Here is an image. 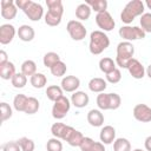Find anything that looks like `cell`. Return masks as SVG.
Here are the masks:
<instances>
[{
	"instance_id": "43",
	"label": "cell",
	"mask_w": 151,
	"mask_h": 151,
	"mask_svg": "<svg viewBox=\"0 0 151 151\" xmlns=\"http://www.w3.org/2000/svg\"><path fill=\"white\" fill-rule=\"evenodd\" d=\"M32 2H33L32 0H17V1H15V6H17L19 9H21L22 12H25V11L31 6Z\"/></svg>"
},
{
	"instance_id": "14",
	"label": "cell",
	"mask_w": 151,
	"mask_h": 151,
	"mask_svg": "<svg viewBox=\"0 0 151 151\" xmlns=\"http://www.w3.org/2000/svg\"><path fill=\"white\" fill-rule=\"evenodd\" d=\"M63 91L65 92H76L80 86V79L76 76H66L61 79L60 84Z\"/></svg>"
},
{
	"instance_id": "3",
	"label": "cell",
	"mask_w": 151,
	"mask_h": 151,
	"mask_svg": "<svg viewBox=\"0 0 151 151\" xmlns=\"http://www.w3.org/2000/svg\"><path fill=\"white\" fill-rule=\"evenodd\" d=\"M110 46V39L103 31H93L90 35L88 50L91 54L98 55Z\"/></svg>"
},
{
	"instance_id": "12",
	"label": "cell",
	"mask_w": 151,
	"mask_h": 151,
	"mask_svg": "<svg viewBox=\"0 0 151 151\" xmlns=\"http://www.w3.org/2000/svg\"><path fill=\"white\" fill-rule=\"evenodd\" d=\"M1 17L6 20H12L17 17L18 7L12 0H1Z\"/></svg>"
},
{
	"instance_id": "41",
	"label": "cell",
	"mask_w": 151,
	"mask_h": 151,
	"mask_svg": "<svg viewBox=\"0 0 151 151\" xmlns=\"http://www.w3.org/2000/svg\"><path fill=\"white\" fill-rule=\"evenodd\" d=\"M122 104V98L118 93H110V110L119 109Z\"/></svg>"
},
{
	"instance_id": "38",
	"label": "cell",
	"mask_w": 151,
	"mask_h": 151,
	"mask_svg": "<svg viewBox=\"0 0 151 151\" xmlns=\"http://www.w3.org/2000/svg\"><path fill=\"white\" fill-rule=\"evenodd\" d=\"M46 149L47 151H63V143L55 137L50 138L46 143Z\"/></svg>"
},
{
	"instance_id": "42",
	"label": "cell",
	"mask_w": 151,
	"mask_h": 151,
	"mask_svg": "<svg viewBox=\"0 0 151 151\" xmlns=\"http://www.w3.org/2000/svg\"><path fill=\"white\" fill-rule=\"evenodd\" d=\"M2 151H21V147L19 146L18 142L11 140L2 145Z\"/></svg>"
},
{
	"instance_id": "6",
	"label": "cell",
	"mask_w": 151,
	"mask_h": 151,
	"mask_svg": "<svg viewBox=\"0 0 151 151\" xmlns=\"http://www.w3.org/2000/svg\"><path fill=\"white\" fill-rule=\"evenodd\" d=\"M71 109V100L63 96L61 98H59L58 100L54 101L53 106H52V117L54 119H63L66 117V114L68 113Z\"/></svg>"
},
{
	"instance_id": "18",
	"label": "cell",
	"mask_w": 151,
	"mask_h": 151,
	"mask_svg": "<svg viewBox=\"0 0 151 151\" xmlns=\"http://www.w3.org/2000/svg\"><path fill=\"white\" fill-rule=\"evenodd\" d=\"M87 123L93 127H100L104 124V114L100 110L92 109L87 112Z\"/></svg>"
},
{
	"instance_id": "33",
	"label": "cell",
	"mask_w": 151,
	"mask_h": 151,
	"mask_svg": "<svg viewBox=\"0 0 151 151\" xmlns=\"http://www.w3.org/2000/svg\"><path fill=\"white\" fill-rule=\"evenodd\" d=\"M39 109H40L39 100L34 97H28V101H27V105H26V109H25V113L26 114H34L39 111Z\"/></svg>"
},
{
	"instance_id": "44",
	"label": "cell",
	"mask_w": 151,
	"mask_h": 151,
	"mask_svg": "<svg viewBox=\"0 0 151 151\" xmlns=\"http://www.w3.org/2000/svg\"><path fill=\"white\" fill-rule=\"evenodd\" d=\"M94 143V140L92 139V138H90V137H84V139H83V142H81V144H80V150L81 151H86V150H88L91 146H92V144Z\"/></svg>"
},
{
	"instance_id": "31",
	"label": "cell",
	"mask_w": 151,
	"mask_h": 151,
	"mask_svg": "<svg viewBox=\"0 0 151 151\" xmlns=\"http://www.w3.org/2000/svg\"><path fill=\"white\" fill-rule=\"evenodd\" d=\"M86 4L91 7L92 11H94L97 13L105 12L107 8V1L106 0H88V1H86Z\"/></svg>"
},
{
	"instance_id": "10",
	"label": "cell",
	"mask_w": 151,
	"mask_h": 151,
	"mask_svg": "<svg viewBox=\"0 0 151 151\" xmlns=\"http://www.w3.org/2000/svg\"><path fill=\"white\" fill-rule=\"evenodd\" d=\"M72 131H73V127L68 126L64 123H54L51 126V133L53 134V137L61 139V140H65V142L67 140V138Z\"/></svg>"
},
{
	"instance_id": "28",
	"label": "cell",
	"mask_w": 151,
	"mask_h": 151,
	"mask_svg": "<svg viewBox=\"0 0 151 151\" xmlns=\"http://www.w3.org/2000/svg\"><path fill=\"white\" fill-rule=\"evenodd\" d=\"M83 139H84L83 133H81L80 131L73 129V131L71 132V134L68 136V138H67L66 142H67L68 145H71V146H74V147L78 146V147H79L80 144H81V142H83Z\"/></svg>"
},
{
	"instance_id": "47",
	"label": "cell",
	"mask_w": 151,
	"mask_h": 151,
	"mask_svg": "<svg viewBox=\"0 0 151 151\" xmlns=\"http://www.w3.org/2000/svg\"><path fill=\"white\" fill-rule=\"evenodd\" d=\"M144 146H145V150L146 151H151V136L146 137L145 140H144Z\"/></svg>"
},
{
	"instance_id": "17",
	"label": "cell",
	"mask_w": 151,
	"mask_h": 151,
	"mask_svg": "<svg viewBox=\"0 0 151 151\" xmlns=\"http://www.w3.org/2000/svg\"><path fill=\"white\" fill-rule=\"evenodd\" d=\"M71 104L74 105L78 109H83L85 106L88 105L90 101V97L87 93H85L84 91H76L73 92V94L71 96Z\"/></svg>"
},
{
	"instance_id": "16",
	"label": "cell",
	"mask_w": 151,
	"mask_h": 151,
	"mask_svg": "<svg viewBox=\"0 0 151 151\" xmlns=\"http://www.w3.org/2000/svg\"><path fill=\"white\" fill-rule=\"evenodd\" d=\"M99 139L104 145L112 144L116 140V129L111 125L103 126L99 133Z\"/></svg>"
},
{
	"instance_id": "49",
	"label": "cell",
	"mask_w": 151,
	"mask_h": 151,
	"mask_svg": "<svg viewBox=\"0 0 151 151\" xmlns=\"http://www.w3.org/2000/svg\"><path fill=\"white\" fill-rule=\"evenodd\" d=\"M145 6H146L149 9H151V0H146V1H145Z\"/></svg>"
},
{
	"instance_id": "50",
	"label": "cell",
	"mask_w": 151,
	"mask_h": 151,
	"mask_svg": "<svg viewBox=\"0 0 151 151\" xmlns=\"http://www.w3.org/2000/svg\"><path fill=\"white\" fill-rule=\"evenodd\" d=\"M132 151H144V150H142V149H134V150H132Z\"/></svg>"
},
{
	"instance_id": "39",
	"label": "cell",
	"mask_w": 151,
	"mask_h": 151,
	"mask_svg": "<svg viewBox=\"0 0 151 151\" xmlns=\"http://www.w3.org/2000/svg\"><path fill=\"white\" fill-rule=\"evenodd\" d=\"M120 79H122V72L119 68H114L112 72L106 74V81L111 84H117L120 81Z\"/></svg>"
},
{
	"instance_id": "29",
	"label": "cell",
	"mask_w": 151,
	"mask_h": 151,
	"mask_svg": "<svg viewBox=\"0 0 151 151\" xmlns=\"http://www.w3.org/2000/svg\"><path fill=\"white\" fill-rule=\"evenodd\" d=\"M113 151H131V143L126 138H116L113 142Z\"/></svg>"
},
{
	"instance_id": "32",
	"label": "cell",
	"mask_w": 151,
	"mask_h": 151,
	"mask_svg": "<svg viewBox=\"0 0 151 151\" xmlns=\"http://www.w3.org/2000/svg\"><path fill=\"white\" fill-rule=\"evenodd\" d=\"M97 105L99 110H110V93H99L97 96Z\"/></svg>"
},
{
	"instance_id": "48",
	"label": "cell",
	"mask_w": 151,
	"mask_h": 151,
	"mask_svg": "<svg viewBox=\"0 0 151 151\" xmlns=\"http://www.w3.org/2000/svg\"><path fill=\"white\" fill-rule=\"evenodd\" d=\"M146 76L151 79V64L147 66V68H146Z\"/></svg>"
},
{
	"instance_id": "23",
	"label": "cell",
	"mask_w": 151,
	"mask_h": 151,
	"mask_svg": "<svg viewBox=\"0 0 151 151\" xmlns=\"http://www.w3.org/2000/svg\"><path fill=\"white\" fill-rule=\"evenodd\" d=\"M63 93H64V91H63L61 86H58V85H51V86H47V88H46V96L53 103L55 100H58L59 98H61L64 96Z\"/></svg>"
},
{
	"instance_id": "5",
	"label": "cell",
	"mask_w": 151,
	"mask_h": 151,
	"mask_svg": "<svg viewBox=\"0 0 151 151\" xmlns=\"http://www.w3.org/2000/svg\"><path fill=\"white\" fill-rule=\"evenodd\" d=\"M118 34L120 38L125 39V41H133V40H139V39H144L146 33L138 26H130V25H125L122 26L118 31Z\"/></svg>"
},
{
	"instance_id": "40",
	"label": "cell",
	"mask_w": 151,
	"mask_h": 151,
	"mask_svg": "<svg viewBox=\"0 0 151 151\" xmlns=\"http://www.w3.org/2000/svg\"><path fill=\"white\" fill-rule=\"evenodd\" d=\"M0 107H1V122H6L12 117V107L9 106V104L5 101L0 104Z\"/></svg>"
},
{
	"instance_id": "8",
	"label": "cell",
	"mask_w": 151,
	"mask_h": 151,
	"mask_svg": "<svg viewBox=\"0 0 151 151\" xmlns=\"http://www.w3.org/2000/svg\"><path fill=\"white\" fill-rule=\"evenodd\" d=\"M96 24L98 25V27L103 32H110L116 26L114 19L112 18V15L107 11L101 12V13H97V15H96Z\"/></svg>"
},
{
	"instance_id": "37",
	"label": "cell",
	"mask_w": 151,
	"mask_h": 151,
	"mask_svg": "<svg viewBox=\"0 0 151 151\" xmlns=\"http://www.w3.org/2000/svg\"><path fill=\"white\" fill-rule=\"evenodd\" d=\"M140 28L145 32V33H151V13H144L140 19Z\"/></svg>"
},
{
	"instance_id": "4",
	"label": "cell",
	"mask_w": 151,
	"mask_h": 151,
	"mask_svg": "<svg viewBox=\"0 0 151 151\" xmlns=\"http://www.w3.org/2000/svg\"><path fill=\"white\" fill-rule=\"evenodd\" d=\"M134 54V46L130 41H122L117 45V55H116V64L122 67L126 68L127 63L133 58Z\"/></svg>"
},
{
	"instance_id": "19",
	"label": "cell",
	"mask_w": 151,
	"mask_h": 151,
	"mask_svg": "<svg viewBox=\"0 0 151 151\" xmlns=\"http://www.w3.org/2000/svg\"><path fill=\"white\" fill-rule=\"evenodd\" d=\"M17 34L19 37V39L21 41H25V42H28V41H32L35 37V32H34V28L29 25H21L18 31H17Z\"/></svg>"
},
{
	"instance_id": "9",
	"label": "cell",
	"mask_w": 151,
	"mask_h": 151,
	"mask_svg": "<svg viewBox=\"0 0 151 151\" xmlns=\"http://www.w3.org/2000/svg\"><path fill=\"white\" fill-rule=\"evenodd\" d=\"M133 117L136 120L140 123H149L151 122V107L146 104H137L133 107Z\"/></svg>"
},
{
	"instance_id": "7",
	"label": "cell",
	"mask_w": 151,
	"mask_h": 151,
	"mask_svg": "<svg viewBox=\"0 0 151 151\" xmlns=\"http://www.w3.org/2000/svg\"><path fill=\"white\" fill-rule=\"evenodd\" d=\"M66 29H67L70 37L76 41L83 40L87 34V31H86L85 26L79 20H70L66 25Z\"/></svg>"
},
{
	"instance_id": "46",
	"label": "cell",
	"mask_w": 151,
	"mask_h": 151,
	"mask_svg": "<svg viewBox=\"0 0 151 151\" xmlns=\"http://www.w3.org/2000/svg\"><path fill=\"white\" fill-rule=\"evenodd\" d=\"M7 61H9L8 58H7V53H6L5 51H0V65L5 64V63H7Z\"/></svg>"
},
{
	"instance_id": "20",
	"label": "cell",
	"mask_w": 151,
	"mask_h": 151,
	"mask_svg": "<svg viewBox=\"0 0 151 151\" xmlns=\"http://www.w3.org/2000/svg\"><path fill=\"white\" fill-rule=\"evenodd\" d=\"M107 87V81L103 78H99V77H96V78H92L90 81H88V88L91 92H94V93H103Z\"/></svg>"
},
{
	"instance_id": "30",
	"label": "cell",
	"mask_w": 151,
	"mask_h": 151,
	"mask_svg": "<svg viewBox=\"0 0 151 151\" xmlns=\"http://www.w3.org/2000/svg\"><path fill=\"white\" fill-rule=\"evenodd\" d=\"M60 61V57H59V54L58 53H55V52H47L45 55H44V58H42V63H44V66H46V67H48V68H51L52 66H54L57 63H59Z\"/></svg>"
},
{
	"instance_id": "24",
	"label": "cell",
	"mask_w": 151,
	"mask_h": 151,
	"mask_svg": "<svg viewBox=\"0 0 151 151\" xmlns=\"http://www.w3.org/2000/svg\"><path fill=\"white\" fill-rule=\"evenodd\" d=\"M116 65H117L116 61H113V59H111V58H109V57L101 58V59L99 60V68H100V71H101L103 73H105V74H107V73L112 72L114 68H117Z\"/></svg>"
},
{
	"instance_id": "15",
	"label": "cell",
	"mask_w": 151,
	"mask_h": 151,
	"mask_svg": "<svg viewBox=\"0 0 151 151\" xmlns=\"http://www.w3.org/2000/svg\"><path fill=\"white\" fill-rule=\"evenodd\" d=\"M26 17L32 21H39L44 17V8L39 2H32L31 6L24 12Z\"/></svg>"
},
{
	"instance_id": "36",
	"label": "cell",
	"mask_w": 151,
	"mask_h": 151,
	"mask_svg": "<svg viewBox=\"0 0 151 151\" xmlns=\"http://www.w3.org/2000/svg\"><path fill=\"white\" fill-rule=\"evenodd\" d=\"M17 142H18L19 146L21 147V151H34V149H35L34 142L27 137H21Z\"/></svg>"
},
{
	"instance_id": "13",
	"label": "cell",
	"mask_w": 151,
	"mask_h": 151,
	"mask_svg": "<svg viewBox=\"0 0 151 151\" xmlns=\"http://www.w3.org/2000/svg\"><path fill=\"white\" fill-rule=\"evenodd\" d=\"M15 27L11 24H4L0 26V44L7 45L12 42V40L15 37Z\"/></svg>"
},
{
	"instance_id": "21",
	"label": "cell",
	"mask_w": 151,
	"mask_h": 151,
	"mask_svg": "<svg viewBox=\"0 0 151 151\" xmlns=\"http://www.w3.org/2000/svg\"><path fill=\"white\" fill-rule=\"evenodd\" d=\"M15 66L12 61H7L2 65H0V77L4 80H9L15 74Z\"/></svg>"
},
{
	"instance_id": "34",
	"label": "cell",
	"mask_w": 151,
	"mask_h": 151,
	"mask_svg": "<svg viewBox=\"0 0 151 151\" xmlns=\"http://www.w3.org/2000/svg\"><path fill=\"white\" fill-rule=\"evenodd\" d=\"M11 83H12L13 87H15V88H22L27 84V77L24 73H21V72H17L14 74V77L11 79Z\"/></svg>"
},
{
	"instance_id": "22",
	"label": "cell",
	"mask_w": 151,
	"mask_h": 151,
	"mask_svg": "<svg viewBox=\"0 0 151 151\" xmlns=\"http://www.w3.org/2000/svg\"><path fill=\"white\" fill-rule=\"evenodd\" d=\"M91 12H92L91 7L86 2H84V4H80V5L77 6V8H76V17H77V19L84 21V20H87L91 17Z\"/></svg>"
},
{
	"instance_id": "25",
	"label": "cell",
	"mask_w": 151,
	"mask_h": 151,
	"mask_svg": "<svg viewBox=\"0 0 151 151\" xmlns=\"http://www.w3.org/2000/svg\"><path fill=\"white\" fill-rule=\"evenodd\" d=\"M29 83L34 88H42L45 87V85L47 84V78L44 73H39L37 72L35 74H33L29 78Z\"/></svg>"
},
{
	"instance_id": "35",
	"label": "cell",
	"mask_w": 151,
	"mask_h": 151,
	"mask_svg": "<svg viewBox=\"0 0 151 151\" xmlns=\"http://www.w3.org/2000/svg\"><path fill=\"white\" fill-rule=\"evenodd\" d=\"M50 71H51L52 76L59 78V77L65 76V73H66V71H67V67H66V64L60 60V61L57 63L54 66H52V67L50 68Z\"/></svg>"
},
{
	"instance_id": "45",
	"label": "cell",
	"mask_w": 151,
	"mask_h": 151,
	"mask_svg": "<svg viewBox=\"0 0 151 151\" xmlns=\"http://www.w3.org/2000/svg\"><path fill=\"white\" fill-rule=\"evenodd\" d=\"M86 151H106V150H105V146L101 142H94L92 144V146Z\"/></svg>"
},
{
	"instance_id": "1",
	"label": "cell",
	"mask_w": 151,
	"mask_h": 151,
	"mask_svg": "<svg viewBox=\"0 0 151 151\" xmlns=\"http://www.w3.org/2000/svg\"><path fill=\"white\" fill-rule=\"evenodd\" d=\"M47 5V13L45 14V24L47 26L54 27L60 25L63 13H64V6L61 0H46Z\"/></svg>"
},
{
	"instance_id": "27",
	"label": "cell",
	"mask_w": 151,
	"mask_h": 151,
	"mask_svg": "<svg viewBox=\"0 0 151 151\" xmlns=\"http://www.w3.org/2000/svg\"><path fill=\"white\" fill-rule=\"evenodd\" d=\"M21 73H24L26 77H32L37 73V64L33 60H25L21 64Z\"/></svg>"
},
{
	"instance_id": "2",
	"label": "cell",
	"mask_w": 151,
	"mask_h": 151,
	"mask_svg": "<svg viewBox=\"0 0 151 151\" xmlns=\"http://www.w3.org/2000/svg\"><path fill=\"white\" fill-rule=\"evenodd\" d=\"M144 8L145 4L142 0H131L123 8L120 13V20L124 24L129 25L134 20V18L142 17L144 14Z\"/></svg>"
},
{
	"instance_id": "26",
	"label": "cell",
	"mask_w": 151,
	"mask_h": 151,
	"mask_svg": "<svg viewBox=\"0 0 151 151\" xmlns=\"http://www.w3.org/2000/svg\"><path fill=\"white\" fill-rule=\"evenodd\" d=\"M27 101H28V97L22 94V93H19L14 97L13 99V107L18 111V112H25V109H26V105H27Z\"/></svg>"
},
{
	"instance_id": "11",
	"label": "cell",
	"mask_w": 151,
	"mask_h": 151,
	"mask_svg": "<svg viewBox=\"0 0 151 151\" xmlns=\"http://www.w3.org/2000/svg\"><path fill=\"white\" fill-rule=\"evenodd\" d=\"M126 70L129 71L130 76H131L132 78H134V79H142V78H144V76H145V73H146V70L144 68L143 64H142L138 59H136V58H132V59L127 63Z\"/></svg>"
}]
</instances>
